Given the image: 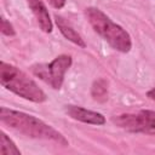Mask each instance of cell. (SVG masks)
I'll return each instance as SVG.
<instances>
[{"mask_svg": "<svg viewBox=\"0 0 155 155\" xmlns=\"http://www.w3.org/2000/svg\"><path fill=\"white\" fill-rule=\"evenodd\" d=\"M113 122L122 130L133 133L155 134V111L140 110L136 114H121L114 116Z\"/></svg>", "mask_w": 155, "mask_h": 155, "instance_id": "5b68a950", "label": "cell"}, {"mask_svg": "<svg viewBox=\"0 0 155 155\" xmlns=\"http://www.w3.org/2000/svg\"><path fill=\"white\" fill-rule=\"evenodd\" d=\"M65 113L74 120L85 122V124H91V125H104L105 124V117L97 111H92L78 105H65L64 108Z\"/></svg>", "mask_w": 155, "mask_h": 155, "instance_id": "8992f818", "label": "cell"}, {"mask_svg": "<svg viewBox=\"0 0 155 155\" xmlns=\"http://www.w3.org/2000/svg\"><path fill=\"white\" fill-rule=\"evenodd\" d=\"M47 1H48V4H50L52 7H54V8H57V10L62 8V7L65 5V0H47Z\"/></svg>", "mask_w": 155, "mask_h": 155, "instance_id": "7c38bea8", "label": "cell"}, {"mask_svg": "<svg viewBox=\"0 0 155 155\" xmlns=\"http://www.w3.org/2000/svg\"><path fill=\"white\" fill-rule=\"evenodd\" d=\"M0 120L4 125L8 126L10 128L27 136L30 138L36 139H46L56 142L63 147L68 145V140L65 137L58 132L56 128L50 126L48 124L44 122L42 120L25 114L23 111L12 110L2 107L0 109Z\"/></svg>", "mask_w": 155, "mask_h": 155, "instance_id": "6da1fadb", "label": "cell"}, {"mask_svg": "<svg viewBox=\"0 0 155 155\" xmlns=\"http://www.w3.org/2000/svg\"><path fill=\"white\" fill-rule=\"evenodd\" d=\"M0 82L6 90L27 101L34 103H42L46 101L45 92L34 80L17 67L6 62L0 63Z\"/></svg>", "mask_w": 155, "mask_h": 155, "instance_id": "3957f363", "label": "cell"}, {"mask_svg": "<svg viewBox=\"0 0 155 155\" xmlns=\"http://www.w3.org/2000/svg\"><path fill=\"white\" fill-rule=\"evenodd\" d=\"M71 65V57L61 54L56 57L50 64H36L31 68L35 76L45 81L53 90H59L64 81V75Z\"/></svg>", "mask_w": 155, "mask_h": 155, "instance_id": "277c9868", "label": "cell"}, {"mask_svg": "<svg viewBox=\"0 0 155 155\" xmlns=\"http://www.w3.org/2000/svg\"><path fill=\"white\" fill-rule=\"evenodd\" d=\"M91 96L97 102H105L108 99V81L105 79H98L93 81L91 87Z\"/></svg>", "mask_w": 155, "mask_h": 155, "instance_id": "9c48e42d", "label": "cell"}, {"mask_svg": "<svg viewBox=\"0 0 155 155\" xmlns=\"http://www.w3.org/2000/svg\"><path fill=\"white\" fill-rule=\"evenodd\" d=\"M54 18H56V24H57L59 31L62 33V35H63L67 40L71 41L73 44L80 46V47H85V46H86V44H85L84 39L81 38V35H80L78 31H75V29H74L68 22H65V19H63V18L59 17V16H56Z\"/></svg>", "mask_w": 155, "mask_h": 155, "instance_id": "ba28073f", "label": "cell"}, {"mask_svg": "<svg viewBox=\"0 0 155 155\" xmlns=\"http://www.w3.org/2000/svg\"><path fill=\"white\" fill-rule=\"evenodd\" d=\"M147 96H148V97H149L151 101H155V87H154V88H151L150 91H148Z\"/></svg>", "mask_w": 155, "mask_h": 155, "instance_id": "4fadbf2b", "label": "cell"}, {"mask_svg": "<svg viewBox=\"0 0 155 155\" xmlns=\"http://www.w3.org/2000/svg\"><path fill=\"white\" fill-rule=\"evenodd\" d=\"M85 16L93 28V30L101 35L114 50L126 53L132 47L130 34L119 24L114 23L103 11L97 7H87Z\"/></svg>", "mask_w": 155, "mask_h": 155, "instance_id": "7a4b0ae2", "label": "cell"}, {"mask_svg": "<svg viewBox=\"0 0 155 155\" xmlns=\"http://www.w3.org/2000/svg\"><path fill=\"white\" fill-rule=\"evenodd\" d=\"M28 5L33 12V15L36 18V22L40 27V29L45 33L52 31V21L50 18V13L42 2V0H27Z\"/></svg>", "mask_w": 155, "mask_h": 155, "instance_id": "52a82bcc", "label": "cell"}, {"mask_svg": "<svg viewBox=\"0 0 155 155\" xmlns=\"http://www.w3.org/2000/svg\"><path fill=\"white\" fill-rule=\"evenodd\" d=\"M0 155H21L19 149L5 132L0 133Z\"/></svg>", "mask_w": 155, "mask_h": 155, "instance_id": "30bf717a", "label": "cell"}, {"mask_svg": "<svg viewBox=\"0 0 155 155\" xmlns=\"http://www.w3.org/2000/svg\"><path fill=\"white\" fill-rule=\"evenodd\" d=\"M1 33L4 35H7V36H13L16 34L12 24L6 18H4V17L1 18Z\"/></svg>", "mask_w": 155, "mask_h": 155, "instance_id": "8fae6325", "label": "cell"}]
</instances>
